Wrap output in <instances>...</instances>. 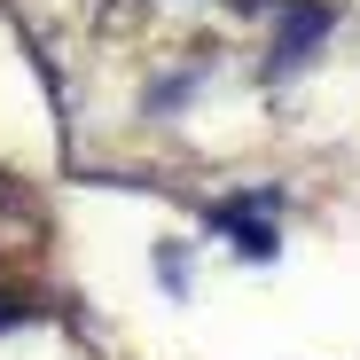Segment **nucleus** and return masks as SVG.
I'll use <instances>...</instances> for the list:
<instances>
[{
    "instance_id": "nucleus-2",
    "label": "nucleus",
    "mask_w": 360,
    "mask_h": 360,
    "mask_svg": "<svg viewBox=\"0 0 360 360\" xmlns=\"http://www.w3.org/2000/svg\"><path fill=\"white\" fill-rule=\"evenodd\" d=\"M32 314V297H16V290H0V329H8V321H24Z\"/></svg>"
},
{
    "instance_id": "nucleus-1",
    "label": "nucleus",
    "mask_w": 360,
    "mask_h": 360,
    "mask_svg": "<svg viewBox=\"0 0 360 360\" xmlns=\"http://www.w3.org/2000/svg\"><path fill=\"white\" fill-rule=\"evenodd\" d=\"M282 16H290V39L274 47V63H266L274 79H282V71H290V63H297V55H306L321 32H329V8H314V0H306V8H282Z\"/></svg>"
}]
</instances>
